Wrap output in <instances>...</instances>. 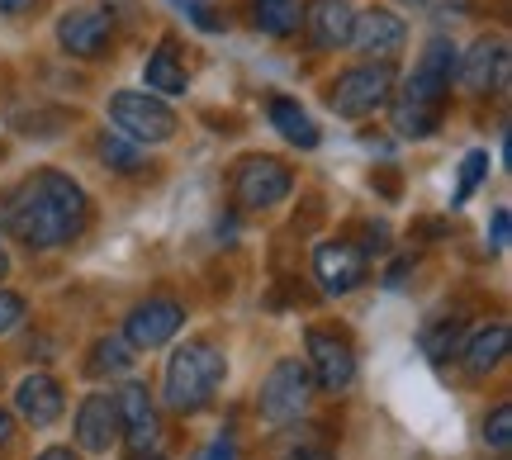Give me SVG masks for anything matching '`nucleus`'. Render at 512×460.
<instances>
[{"label": "nucleus", "mask_w": 512, "mask_h": 460, "mask_svg": "<svg viewBox=\"0 0 512 460\" xmlns=\"http://www.w3.org/2000/svg\"><path fill=\"white\" fill-rule=\"evenodd\" d=\"M133 356H138V351L128 347L124 337H100V342H91V356H86V380L128 375V370H133Z\"/></svg>", "instance_id": "4be33fe9"}, {"label": "nucleus", "mask_w": 512, "mask_h": 460, "mask_svg": "<svg viewBox=\"0 0 512 460\" xmlns=\"http://www.w3.org/2000/svg\"><path fill=\"white\" fill-rule=\"evenodd\" d=\"M252 24L266 38H290L304 24V0H252Z\"/></svg>", "instance_id": "412c9836"}, {"label": "nucleus", "mask_w": 512, "mask_h": 460, "mask_svg": "<svg viewBox=\"0 0 512 460\" xmlns=\"http://www.w3.org/2000/svg\"><path fill=\"white\" fill-rule=\"evenodd\" d=\"M185 328V304L176 299H143L124 318V342L133 351H157Z\"/></svg>", "instance_id": "ddd939ff"}, {"label": "nucleus", "mask_w": 512, "mask_h": 460, "mask_svg": "<svg viewBox=\"0 0 512 460\" xmlns=\"http://www.w3.org/2000/svg\"><path fill=\"white\" fill-rule=\"evenodd\" d=\"M494 247H508V209L494 214Z\"/></svg>", "instance_id": "473e14b6"}, {"label": "nucleus", "mask_w": 512, "mask_h": 460, "mask_svg": "<svg viewBox=\"0 0 512 460\" xmlns=\"http://www.w3.org/2000/svg\"><path fill=\"white\" fill-rule=\"evenodd\" d=\"M494 460H508V456H494Z\"/></svg>", "instance_id": "58836bf2"}, {"label": "nucleus", "mask_w": 512, "mask_h": 460, "mask_svg": "<svg viewBox=\"0 0 512 460\" xmlns=\"http://www.w3.org/2000/svg\"><path fill=\"white\" fill-rule=\"evenodd\" d=\"M366 257H380V252H389V223H366V233H361V242H356Z\"/></svg>", "instance_id": "cd10ccee"}, {"label": "nucleus", "mask_w": 512, "mask_h": 460, "mask_svg": "<svg viewBox=\"0 0 512 460\" xmlns=\"http://www.w3.org/2000/svg\"><path fill=\"white\" fill-rule=\"evenodd\" d=\"M228 190H233V200L242 209L261 214V209H275L280 200H290L294 171L285 162H275V157H242L233 166V176H228Z\"/></svg>", "instance_id": "423d86ee"}, {"label": "nucleus", "mask_w": 512, "mask_h": 460, "mask_svg": "<svg viewBox=\"0 0 512 460\" xmlns=\"http://www.w3.org/2000/svg\"><path fill=\"white\" fill-rule=\"evenodd\" d=\"M76 446L91 451V456H105L114 442H119V408H114V394H86L76 404Z\"/></svg>", "instance_id": "2eb2a0df"}, {"label": "nucleus", "mask_w": 512, "mask_h": 460, "mask_svg": "<svg viewBox=\"0 0 512 460\" xmlns=\"http://www.w3.org/2000/svg\"><path fill=\"white\" fill-rule=\"evenodd\" d=\"M138 460H162V456H157V451H152V456H138Z\"/></svg>", "instance_id": "4c0bfd02"}, {"label": "nucleus", "mask_w": 512, "mask_h": 460, "mask_svg": "<svg viewBox=\"0 0 512 460\" xmlns=\"http://www.w3.org/2000/svg\"><path fill=\"white\" fill-rule=\"evenodd\" d=\"M114 408H119V437L128 442L133 456H152L157 442H162V418H157V399L147 394L143 380H128L114 394Z\"/></svg>", "instance_id": "6e6552de"}, {"label": "nucleus", "mask_w": 512, "mask_h": 460, "mask_svg": "<svg viewBox=\"0 0 512 460\" xmlns=\"http://www.w3.org/2000/svg\"><path fill=\"white\" fill-rule=\"evenodd\" d=\"M204 460H233V437H228V432H223L219 442L209 446V456H204Z\"/></svg>", "instance_id": "7c9ffc66"}, {"label": "nucleus", "mask_w": 512, "mask_h": 460, "mask_svg": "<svg viewBox=\"0 0 512 460\" xmlns=\"http://www.w3.org/2000/svg\"><path fill=\"white\" fill-rule=\"evenodd\" d=\"M114 34H119V24H114L105 0L76 5V10H67V15L57 19V43H62V53L81 57V62H95V57L110 53Z\"/></svg>", "instance_id": "0eeeda50"}, {"label": "nucleus", "mask_w": 512, "mask_h": 460, "mask_svg": "<svg viewBox=\"0 0 512 460\" xmlns=\"http://www.w3.org/2000/svg\"><path fill=\"white\" fill-rule=\"evenodd\" d=\"M313 276L323 285V295H351V290L370 276V257L347 238L318 242V247H313Z\"/></svg>", "instance_id": "f8f14e48"}, {"label": "nucleus", "mask_w": 512, "mask_h": 460, "mask_svg": "<svg viewBox=\"0 0 512 460\" xmlns=\"http://www.w3.org/2000/svg\"><path fill=\"white\" fill-rule=\"evenodd\" d=\"M15 408L24 423L53 427L62 418V408H67V394H62V385H57L48 370H34V375H24L15 385Z\"/></svg>", "instance_id": "f3484780"}, {"label": "nucleus", "mask_w": 512, "mask_h": 460, "mask_svg": "<svg viewBox=\"0 0 512 460\" xmlns=\"http://www.w3.org/2000/svg\"><path fill=\"white\" fill-rule=\"evenodd\" d=\"M10 437H15V418H10V408H0V451L10 446Z\"/></svg>", "instance_id": "72a5a7b5"}, {"label": "nucleus", "mask_w": 512, "mask_h": 460, "mask_svg": "<svg viewBox=\"0 0 512 460\" xmlns=\"http://www.w3.org/2000/svg\"><path fill=\"white\" fill-rule=\"evenodd\" d=\"M10 276V252H5V242H0V280Z\"/></svg>", "instance_id": "c9c22d12"}, {"label": "nucleus", "mask_w": 512, "mask_h": 460, "mask_svg": "<svg viewBox=\"0 0 512 460\" xmlns=\"http://www.w3.org/2000/svg\"><path fill=\"white\" fill-rule=\"evenodd\" d=\"M266 114H271V129L290 143V148H318L323 143V133H318V124H313V114L294 100V95H271L266 100Z\"/></svg>", "instance_id": "6ab92c4d"}, {"label": "nucleus", "mask_w": 512, "mask_h": 460, "mask_svg": "<svg viewBox=\"0 0 512 460\" xmlns=\"http://www.w3.org/2000/svg\"><path fill=\"white\" fill-rule=\"evenodd\" d=\"M460 337H465V323H460V318H451V313H446V318H437V323H427V328H422V351H427V361H446V356H456L460 351Z\"/></svg>", "instance_id": "393cba45"}, {"label": "nucleus", "mask_w": 512, "mask_h": 460, "mask_svg": "<svg viewBox=\"0 0 512 460\" xmlns=\"http://www.w3.org/2000/svg\"><path fill=\"white\" fill-rule=\"evenodd\" d=\"M228 380V356L214 342H185L171 351L162 375V404L171 413H200L214 404V394Z\"/></svg>", "instance_id": "f03ea898"}, {"label": "nucleus", "mask_w": 512, "mask_h": 460, "mask_svg": "<svg viewBox=\"0 0 512 460\" xmlns=\"http://www.w3.org/2000/svg\"><path fill=\"white\" fill-rule=\"evenodd\" d=\"M110 124L119 133H128L133 143H166L176 133V110L166 105L162 95L152 91H114L110 95Z\"/></svg>", "instance_id": "39448f33"}, {"label": "nucleus", "mask_w": 512, "mask_h": 460, "mask_svg": "<svg viewBox=\"0 0 512 460\" xmlns=\"http://www.w3.org/2000/svg\"><path fill=\"white\" fill-rule=\"evenodd\" d=\"M100 162L110 171H124V176H138L147 166L143 143H133L128 133H100Z\"/></svg>", "instance_id": "5701e85b"}, {"label": "nucleus", "mask_w": 512, "mask_h": 460, "mask_svg": "<svg viewBox=\"0 0 512 460\" xmlns=\"http://www.w3.org/2000/svg\"><path fill=\"white\" fill-rule=\"evenodd\" d=\"M484 176H489V152H484V148L465 152V162H460V185H456V204L470 200L479 185H484Z\"/></svg>", "instance_id": "a878e982"}, {"label": "nucleus", "mask_w": 512, "mask_h": 460, "mask_svg": "<svg viewBox=\"0 0 512 460\" xmlns=\"http://www.w3.org/2000/svg\"><path fill=\"white\" fill-rule=\"evenodd\" d=\"M143 76H147V91L152 95H185L190 72H185V62H181V43H176V38H162V43L147 53Z\"/></svg>", "instance_id": "aec40b11"}, {"label": "nucleus", "mask_w": 512, "mask_h": 460, "mask_svg": "<svg viewBox=\"0 0 512 460\" xmlns=\"http://www.w3.org/2000/svg\"><path fill=\"white\" fill-rule=\"evenodd\" d=\"M508 38L498 34H484L470 43V53L456 62V81L465 86L470 95H498L508 86Z\"/></svg>", "instance_id": "9b49d317"}, {"label": "nucleus", "mask_w": 512, "mask_h": 460, "mask_svg": "<svg viewBox=\"0 0 512 460\" xmlns=\"http://www.w3.org/2000/svg\"><path fill=\"white\" fill-rule=\"evenodd\" d=\"M394 95V67L389 62H361V67H351V72L337 76V86L328 91V105L342 119H370V114L380 110L384 100Z\"/></svg>", "instance_id": "20e7f679"}, {"label": "nucleus", "mask_w": 512, "mask_h": 460, "mask_svg": "<svg viewBox=\"0 0 512 460\" xmlns=\"http://www.w3.org/2000/svg\"><path fill=\"white\" fill-rule=\"evenodd\" d=\"M304 24H309V43L318 53H337L351 43L356 10L351 0H304Z\"/></svg>", "instance_id": "dca6fc26"}, {"label": "nucleus", "mask_w": 512, "mask_h": 460, "mask_svg": "<svg viewBox=\"0 0 512 460\" xmlns=\"http://www.w3.org/2000/svg\"><path fill=\"white\" fill-rule=\"evenodd\" d=\"M19 318H24V299L15 290H0V332H10Z\"/></svg>", "instance_id": "c85d7f7f"}, {"label": "nucleus", "mask_w": 512, "mask_h": 460, "mask_svg": "<svg viewBox=\"0 0 512 460\" xmlns=\"http://www.w3.org/2000/svg\"><path fill=\"white\" fill-rule=\"evenodd\" d=\"M5 223L29 252H53V247H67V242L86 233L91 200H86L81 181H72L67 171L38 166L34 176L5 200Z\"/></svg>", "instance_id": "f257e3e1"}, {"label": "nucleus", "mask_w": 512, "mask_h": 460, "mask_svg": "<svg viewBox=\"0 0 512 460\" xmlns=\"http://www.w3.org/2000/svg\"><path fill=\"white\" fill-rule=\"evenodd\" d=\"M38 460H81V456H76L72 446H48V451H43Z\"/></svg>", "instance_id": "f704fd0d"}, {"label": "nucleus", "mask_w": 512, "mask_h": 460, "mask_svg": "<svg viewBox=\"0 0 512 460\" xmlns=\"http://www.w3.org/2000/svg\"><path fill=\"white\" fill-rule=\"evenodd\" d=\"M309 399H313V375L304 361H275L271 375L261 380L256 389V418L266 427H294L304 413H309Z\"/></svg>", "instance_id": "7ed1b4c3"}, {"label": "nucleus", "mask_w": 512, "mask_h": 460, "mask_svg": "<svg viewBox=\"0 0 512 460\" xmlns=\"http://www.w3.org/2000/svg\"><path fill=\"white\" fill-rule=\"evenodd\" d=\"M503 356H508V323H503V318H494V323H484V328L460 337V361H465V370H470L475 380L494 375V370L503 366Z\"/></svg>", "instance_id": "a211bd4d"}, {"label": "nucleus", "mask_w": 512, "mask_h": 460, "mask_svg": "<svg viewBox=\"0 0 512 460\" xmlns=\"http://www.w3.org/2000/svg\"><path fill=\"white\" fill-rule=\"evenodd\" d=\"M456 62H460V53L451 38L446 34L427 38L418 67L403 81V95H408V100H422V105H441V100L451 95V86H456Z\"/></svg>", "instance_id": "9d476101"}, {"label": "nucleus", "mask_w": 512, "mask_h": 460, "mask_svg": "<svg viewBox=\"0 0 512 460\" xmlns=\"http://www.w3.org/2000/svg\"><path fill=\"white\" fill-rule=\"evenodd\" d=\"M285 460H332V451L323 442H294L285 451Z\"/></svg>", "instance_id": "c756f323"}, {"label": "nucleus", "mask_w": 512, "mask_h": 460, "mask_svg": "<svg viewBox=\"0 0 512 460\" xmlns=\"http://www.w3.org/2000/svg\"><path fill=\"white\" fill-rule=\"evenodd\" d=\"M403 43H408V24H403L394 10L375 5V10H366V15H356L347 48H356V53L370 57V62H389V57L403 53Z\"/></svg>", "instance_id": "4468645a"}, {"label": "nucleus", "mask_w": 512, "mask_h": 460, "mask_svg": "<svg viewBox=\"0 0 512 460\" xmlns=\"http://www.w3.org/2000/svg\"><path fill=\"white\" fill-rule=\"evenodd\" d=\"M408 5H422V10H427V5H437V0H408Z\"/></svg>", "instance_id": "e433bc0d"}, {"label": "nucleus", "mask_w": 512, "mask_h": 460, "mask_svg": "<svg viewBox=\"0 0 512 460\" xmlns=\"http://www.w3.org/2000/svg\"><path fill=\"white\" fill-rule=\"evenodd\" d=\"M34 5H38V0H0V15H10V19H15V15H29Z\"/></svg>", "instance_id": "2f4dec72"}, {"label": "nucleus", "mask_w": 512, "mask_h": 460, "mask_svg": "<svg viewBox=\"0 0 512 460\" xmlns=\"http://www.w3.org/2000/svg\"><path fill=\"white\" fill-rule=\"evenodd\" d=\"M394 129L403 138H427V133L441 129V105H422V100H408L399 95V105H394Z\"/></svg>", "instance_id": "b1692460"}, {"label": "nucleus", "mask_w": 512, "mask_h": 460, "mask_svg": "<svg viewBox=\"0 0 512 460\" xmlns=\"http://www.w3.org/2000/svg\"><path fill=\"white\" fill-rule=\"evenodd\" d=\"M304 347H309V375L318 389L342 394L356 380V351H351L347 332L337 328H309L304 332Z\"/></svg>", "instance_id": "1a4fd4ad"}, {"label": "nucleus", "mask_w": 512, "mask_h": 460, "mask_svg": "<svg viewBox=\"0 0 512 460\" xmlns=\"http://www.w3.org/2000/svg\"><path fill=\"white\" fill-rule=\"evenodd\" d=\"M484 442L494 446L498 456L512 451V408L508 404H498L494 413H484Z\"/></svg>", "instance_id": "bb28decb"}]
</instances>
